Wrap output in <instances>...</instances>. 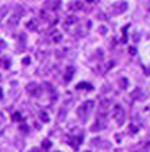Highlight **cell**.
Segmentation results:
<instances>
[{"label": "cell", "instance_id": "cell-4", "mask_svg": "<svg viewBox=\"0 0 150 152\" xmlns=\"http://www.w3.org/2000/svg\"><path fill=\"white\" fill-rule=\"evenodd\" d=\"M26 91L31 95V96H39L42 94L41 86L37 84V83H28L27 87H26Z\"/></svg>", "mask_w": 150, "mask_h": 152}, {"label": "cell", "instance_id": "cell-1", "mask_svg": "<svg viewBox=\"0 0 150 152\" xmlns=\"http://www.w3.org/2000/svg\"><path fill=\"white\" fill-rule=\"evenodd\" d=\"M112 118L116 121L118 125H122L126 120V113L120 104H114L112 107Z\"/></svg>", "mask_w": 150, "mask_h": 152}, {"label": "cell", "instance_id": "cell-24", "mask_svg": "<svg viewBox=\"0 0 150 152\" xmlns=\"http://www.w3.org/2000/svg\"><path fill=\"white\" fill-rule=\"evenodd\" d=\"M0 99H3V91H1V88H0Z\"/></svg>", "mask_w": 150, "mask_h": 152}, {"label": "cell", "instance_id": "cell-25", "mask_svg": "<svg viewBox=\"0 0 150 152\" xmlns=\"http://www.w3.org/2000/svg\"><path fill=\"white\" fill-rule=\"evenodd\" d=\"M85 152H89V151H85Z\"/></svg>", "mask_w": 150, "mask_h": 152}, {"label": "cell", "instance_id": "cell-8", "mask_svg": "<svg viewBox=\"0 0 150 152\" xmlns=\"http://www.w3.org/2000/svg\"><path fill=\"white\" fill-rule=\"evenodd\" d=\"M75 75V68L73 66H68L66 68V72H65V82H70Z\"/></svg>", "mask_w": 150, "mask_h": 152}, {"label": "cell", "instance_id": "cell-12", "mask_svg": "<svg viewBox=\"0 0 150 152\" xmlns=\"http://www.w3.org/2000/svg\"><path fill=\"white\" fill-rule=\"evenodd\" d=\"M26 26H27L28 30H31V31H34V30H37L38 27V23L37 20H34V19H31V20H28L27 23H26Z\"/></svg>", "mask_w": 150, "mask_h": 152}, {"label": "cell", "instance_id": "cell-5", "mask_svg": "<svg viewBox=\"0 0 150 152\" xmlns=\"http://www.w3.org/2000/svg\"><path fill=\"white\" fill-rule=\"evenodd\" d=\"M131 98L135 99V101H143L145 98V94L141 88H134L131 91Z\"/></svg>", "mask_w": 150, "mask_h": 152}, {"label": "cell", "instance_id": "cell-13", "mask_svg": "<svg viewBox=\"0 0 150 152\" xmlns=\"http://www.w3.org/2000/svg\"><path fill=\"white\" fill-rule=\"evenodd\" d=\"M80 141H81V136L78 137H70V145L75 147V148H78V145H80Z\"/></svg>", "mask_w": 150, "mask_h": 152}, {"label": "cell", "instance_id": "cell-21", "mask_svg": "<svg viewBox=\"0 0 150 152\" xmlns=\"http://www.w3.org/2000/svg\"><path fill=\"white\" fill-rule=\"evenodd\" d=\"M61 38H62V35H61V34H57V35H54L53 39H54V42H59V41H61Z\"/></svg>", "mask_w": 150, "mask_h": 152}, {"label": "cell", "instance_id": "cell-17", "mask_svg": "<svg viewBox=\"0 0 150 152\" xmlns=\"http://www.w3.org/2000/svg\"><path fill=\"white\" fill-rule=\"evenodd\" d=\"M39 117H41V120L43 121V122H47V121H49V115H47V113H45V111H41V113H39Z\"/></svg>", "mask_w": 150, "mask_h": 152}, {"label": "cell", "instance_id": "cell-20", "mask_svg": "<svg viewBox=\"0 0 150 152\" xmlns=\"http://www.w3.org/2000/svg\"><path fill=\"white\" fill-rule=\"evenodd\" d=\"M7 10H8V7H7V6H4L3 8L0 10V16H1V18H3L4 15H6V11H7Z\"/></svg>", "mask_w": 150, "mask_h": 152}, {"label": "cell", "instance_id": "cell-18", "mask_svg": "<svg viewBox=\"0 0 150 152\" xmlns=\"http://www.w3.org/2000/svg\"><path fill=\"white\" fill-rule=\"evenodd\" d=\"M83 6H84V4H83L81 1H78V3H75V4H73V6L70 7V8H72V10H81V8H83Z\"/></svg>", "mask_w": 150, "mask_h": 152}, {"label": "cell", "instance_id": "cell-7", "mask_svg": "<svg viewBox=\"0 0 150 152\" xmlns=\"http://www.w3.org/2000/svg\"><path fill=\"white\" fill-rule=\"evenodd\" d=\"M22 15H25V14H22V12H12V16L9 18V25L11 26H16L19 23V20H20V16Z\"/></svg>", "mask_w": 150, "mask_h": 152}, {"label": "cell", "instance_id": "cell-15", "mask_svg": "<svg viewBox=\"0 0 150 152\" xmlns=\"http://www.w3.org/2000/svg\"><path fill=\"white\" fill-rule=\"evenodd\" d=\"M66 117V110L65 109H59V113H58V121H64V118Z\"/></svg>", "mask_w": 150, "mask_h": 152}, {"label": "cell", "instance_id": "cell-9", "mask_svg": "<svg viewBox=\"0 0 150 152\" xmlns=\"http://www.w3.org/2000/svg\"><path fill=\"white\" fill-rule=\"evenodd\" d=\"M104 126H106V122L97 115V121H96V124H95L93 126H92V130H96L97 128H99V130H100V129H103Z\"/></svg>", "mask_w": 150, "mask_h": 152}, {"label": "cell", "instance_id": "cell-2", "mask_svg": "<svg viewBox=\"0 0 150 152\" xmlns=\"http://www.w3.org/2000/svg\"><path fill=\"white\" fill-rule=\"evenodd\" d=\"M93 106H95V102L92 101V99H89V101H87V102H84V103L80 106V107L77 109V115L80 118H85L89 114V111L93 109Z\"/></svg>", "mask_w": 150, "mask_h": 152}, {"label": "cell", "instance_id": "cell-6", "mask_svg": "<svg viewBox=\"0 0 150 152\" xmlns=\"http://www.w3.org/2000/svg\"><path fill=\"white\" fill-rule=\"evenodd\" d=\"M126 10H127V3H125V1L116 3L115 6H114V12L115 14H122V12H125Z\"/></svg>", "mask_w": 150, "mask_h": 152}, {"label": "cell", "instance_id": "cell-19", "mask_svg": "<svg viewBox=\"0 0 150 152\" xmlns=\"http://www.w3.org/2000/svg\"><path fill=\"white\" fill-rule=\"evenodd\" d=\"M22 120V115L19 113H14L12 114V121H20Z\"/></svg>", "mask_w": 150, "mask_h": 152}, {"label": "cell", "instance_id": "cell-10", "mask_svg": "<svg viewBox=\"0 0 150 152\" xmlns=\"http://www.w3.org/2000/svg\"><path fill=\"white\" fill-rule=\"evenodd\" d=\"M59 6H61L59 1H46L45 3V7H47L50 10H57V8H59Z\"/></svg>", "mask_w": 150, "mask_h": 152}, {"label": "cell", "instance_id": "cell-14", "mask_svg": "<svg viewBox=\"0 0 150 152\" xmlns=\"http://www.w3.org/2000/svg\"><path fill=\"white\" fill-rule=\"evenodd\" d=\"M75 23H77V18H76L75 15H69V16H66V19H65V25H66V26L75 25Z\"/></svg>", "mask_w": 150, "mask_h": 152}, {"label": "cell", "instance_id": "cell-3", "mask_svg": "<svg viewBox=\"0 0 150 152\" xmlns=\"http://www.w3.org/2000/svg\"><path fill=\"white\" fill-rule=\"evenodd\" d=\"M111 106H112V99H109V98H103L101 99V101L99 102V115L100 117L107 115Z\"/></svg>", "mask_w": 150, "mask_h": 152}, {"label": "cell", "instance_id": "cell-22", "mask_svg": "<svg viewBox=\"0 0 150 152\" xmlns=\"http://www.w3.org/2000/svg\"><path fill=\"white\" fill-rule=\"evenodd\" d=\"M43 147L49 148V147H50V141H47V140H46V141H43Z\"/></svg>", "mask_w": 150, "mask_h": 152}, {"label": "cell", "instance_id": "cell-11", "mask_svg": "<svg viewBox=\"0 0 150 152\" xmlns=\"http://www.w3.org/2000/svg\"><path fill=\"white\" fill-rule=\"evenodd\" d=\"M77 90H93V87H92V84H89V83H85V82H83V83H78L77 84V87H76Z\"/></svg>", "mask_w": 150, "mask_h": 152}, {"label": "cell", "instance_id": "cell-23", "mask_svg": "<svg viewBox=\"0 0 150 152\" xmlns=\"http://www.w3.org/2000/svg\"><path fill=\"white\" fill-rule=\"evenodd\" d=\"M128 52H130L131 54H135V48H130V49H128Z\"/></svg>", "mask_w": 150, "mask_h": 152}, {"label": "cell", "instance_id": "cell-16", "mask_svg": "<svg viewBox=\"0 0 150 152\" xmlns=\"http://www.w3.org/2000/svg\"><path fill=\"white\" fill-rule=\"evenodd\" d=\"M119 86H120V88H127V79L126 77H122V79L119 80Z\"/></svg>", "mask_w": 150, "mask_h": 152}]
</instances>
